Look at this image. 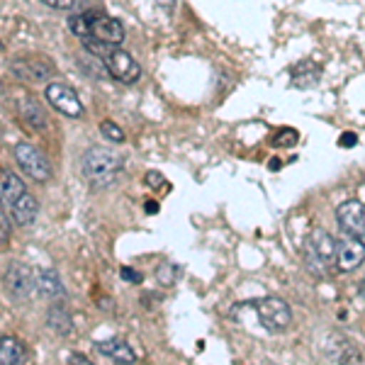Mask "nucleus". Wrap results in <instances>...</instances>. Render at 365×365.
Returning <instances> with one entry per match:
<instances>
[{
  "label": "nucleus",
  "mask_w": 365,
  "mask_h": 365,
  "mask_svg": "<svg viewBox=\"0 0 365 365\" xmlns=\"http://www.w3.org/2000/svg\"><path fill=\"white\" fill-rule=\"evenodd\" d=\"M361 295H363V297H365V280H363V282H361Z\"/></svg>",
  "instance_id": "obj_29"
},
{
  "label": "nucleus",
  "mask_w": 365,
  "mask_h": 365,
  "mask_svg": "<svg viewBox=\"0 0 365 365\" xmlns=\"http://www.w3.org/2000/svg\"><path fill=\"white\" fill-rule=\"evenodd\" d=\"M122 278L132 280V282H141V280H144V278H141V273H137V270H129V268H122Z\"/></svg>",
  "instance_id": "obj_26"
},
{
  "label": "nucleus",
  "mask_w": 365,
  "mask_h": 365,
  "mask_svg": "<svg viewBox=\"0 0 365 365\" xmlns=\"http://www.w3.org/2000/svg\"><path fill=\"white\" fill-rule=\"evenodd\" d=\"M96 351L100 353V356L105 358H113L115 363H134L137 361V356H134L132 346L125 344V341L120 339H110V341H98L96 344Z\"/></svg>",
  "instance_id": "obj_16"
},
{
  "label": "nucleus",
  "mask_w": 365,
  "mask_h": 365,
  "mask_svg": "<svg viewBox=\"0 0 365 365\" xmlns=\"http://www.w3.org/2000/svg\"><path fill=\"white\" fill-rule=\"evenodd\" d=\"M158 282H161V285H173L175 282V275H178V268L175 266H170V263H163L161 268H158Z\"/></svg>",
  "instance_id": "obj_21"
},
{
  "label": "nucleus",
  "mask_w": 365,
  "mask_h": 365,
  "mask_svg": "<svg viewBox=\"0 0 365 365\" xmlns=\"http://www.w3.org/2000/svg\"><path fill=\"white\" fill-rule=\"evenodd\" d=\"M100 132H103L105 139L113 141V144H122V141H125V132H122V129L110 120H105L103 125H100Z\"/></svg>",
  "instance_id": "obj_20"
},
{
  "label": "nucleus",
  "mask_w": 365,
  "mask_h": 365,
  "mask_svg": "<svg viewBox=\"0 0 365 365\" xmlns=\"http://www.w3.org/2000/svg\"><path fill=\"white\" fill-rule=\"evenodd\" d=\"M46 8H56V10H73L78 8L81 0H42Z\"/></svg>",
  "instance_id": "obj_23"
},
{
  "label": "nucleus",
  "mask_w": 365,
  "mask_h": 365,
  "mask_svg": "<svg viewBox=\"0 0 365 365\" xmlns=\"http://www.w3.org/2000/svg\"><path fill=\"white\" fill-rule=\"evenodd\" d=\"M10 237H13V220H10L8 212L0 205V251H8Z\"/></svg>",
  "instance_id": "obj_19"
},
{
  "label": "nucleus",
  "mask_w": 365,
  "mask_h": 365,
  "mask_svg": "<svg viewBox=\"0 0 365 365\" xmlns=\"http://www.w3.org/2000/svg\"><path fill=\"white\" fill-rule=\"evenodd\" d=\"M253 312H256L258 322H261V327L266 329L270 334H282L290 329L292 324V312L287 307L285 299L280 297H263V299H256V302H251Z\"/></svg>",
  "instance_id": "obj_4"
},
{
  "label": "nucleus",
  "mask_w": 365,
  "mask_h": 365,
  "mask_svg": "<svg viewBox=\"0 0 365 365\" xmlns=\"http://www.w3.org/2000/svg\"><path fill=\"white\" fill-rule=\"evenodd\" d=\"M3 285L13 302H25L34 292V270L25 263H10L3 275Z\"/></svg>",
  "instance_id": "obj_6"
},
{
  "label": "nucleus",
  "mask_w": 365,
  "mask_h": 365,
  "mask_svg": "<svg viewBox=\"0 0 365 365\" xmlns=\"http://www.w3.org/2000/svg\"><path fill=\"white\" fill-rule=\"evenodd\" d=\"M297 139H299V134L295 129H280L278 137H275V146H282V144L292 146V144H297Z\"/></svg>",
  "instance_id": "obj_22"
},
{
  "label": "nucleus",
  "mask_w": 365,
  "mask_h": 365,
  "mask_svg": "<svg viewBox=\"0 0 365 365\" xmlns=\"http://www.w3.org/2000/svg\"><path fill=\"white\" fill-rule=\"evenodd\" d=\"M27 361V349L20 339L3 336L0 339V365H20Z\"/></svg>",
  "instance_id": "obj_18"
},
{
  "label": "nucleus",
  "mask_w": 365,
  "mask_h": 365,
  "mask_svg": "<svg viewBox=\"0 0 365 365\" xmlns=\"http://www.w3.org/2000/svg\"><path fill=\"white\" fill-rule=\"evenodd\" d=\"M10 71L27 83H49V78L54 76V63L44 56H20L10 63Z\"/></svg>",
  "instance_id": "obj_7"
},
{
  "label": "nucleus",
  "mask_w": 365,
  "mask_h": 365,
  "mask_svg": "<svg viewBox=\"0 0 365 365\" xmlns=\"http://www.w3.org/2000/svg\"><path fill=\"white\" fill-rule=\"evenodd\" d=\"M17 115H20L22 120H25L27 125L34 127V129H44L46 127L44 110L39 108L37 100H34L32 96H27V93H22L20 100H17Z\"/></svg>",
  "instance_id": "obj_17"
},
{
  "label": "nucleus",
  "mask_w": 365,
  "mask_h": 365,
  "mask_svg": "<svg viewBox=\"0 0 365 365\" xmlns=\"http://www.w3.org/2000/svg\"><path fill=\"white\" fill-rule=\"evenodd\" d=\"M339 144H341V146H356V144H358V137H356L353 132H346V134H341Z\"/></svg>",
  "instance_id": "obj_25"
},
{
  "label": "nucleus",
  "mask_w": 365,
  "mask_h": 365,
  "mask_svg": "<svg viewBox=\"0 0 365 365\" xmlns=\"http://www.w3.org/2000/svg\"><path fill=\"white\" fill-rule=\"evenodd\" d=\"M146 212H149V215H156V212H158V205H156V202H146Z\"/></svg>",
  "instance_id": "obj_27"
},
{
  "label": "nucleus",
  "mask_w": 365,
  "mask_h": 365,
  "mask_svg": "<svg viewBox=\"0 0 365 365\" xmlns=\"http://www.w3.org/2000/svg\"><path fill=\"white\" fill-rule=\"evenodd\" d=\"M365 261V244L361 239L351 237L344 232V237L336 239V266L344 273H351Z\"/></svg>",
  "instance_id": "obj_11"
},
{
  "label": "nucleus",
  "mask_w": 365,
  "mask_h": 365,
  "mask_svg": "<svg viewBox=\"0 0 365 365\" xmlns=\"http://www.w3.org/2000/svg\"><path fill=\"white\" fill-rule=\"evenodd\" d=\"M71 361H78V363H88V358H86V356H81V353H73V356H71Z\"/></svg>",
  "instance_id": "obj_28"
},
{
  "label": "nucleus",
  "mask_w": 365,
  "mask_h": 365,
  "mask_svg": "<svg viewBox=\"0 0 365 365\" xmlns=\"http://www.w3.org/2000/svg\"><path fill=\"white\" fill-rule=\"evenodd\" d=\"M15 161H17V166L22 168V173H25L27 178H32L34 182L51 180L54 168H51L49 158H46L37 146L25 144V141H22V144H15Z\"/></svg>",
  "instance_id": "obj_5"
},
{
  "label": "nucleus",
  "mask_w": 365,
  "mask_h": 365,
  "mask_svg": "<svg viewBox=\"0 0 365 365\" xmlns=\"http://www.w3.org/2000/svg\"><path fill=\"white\" fill-rule=\"evenodd\" d=\"M46 324H49L51 331H56L58 336H68L73 331V317L66 307V299H56L51 302L49 312H46Z\"/></svg>",
  "instance_id": "obj_14"
},
{
  "label": "nucleus",
  "mask_w": 365,
  "mask_h": 365,
  "mask_svg": "<svg viewBox=\"0 0 365 365\" xmlns=\"http://www.w3.org/2000/svg\"><path fill=\"white\" fill-rule=\"evenodd\" d=\"M44 98L56 113H61L66 117H83V103H81L78 96H76L66 83L49 81L44 88Z\"/></svg>",
  "instance_id": "obj_8"
},
{
  "label": "nucleus",
  "mask_w": 365,
  "mask_h": 365,
  "mask_svg": "<svg viewBox=\"0 0 365 365\" xmlns=\"http://www.w3.org/2000/svg\"><path fill=\"white\" fill-rule=\"evenodd\" d=\"M336 220L341 229L365 244V202L361 200H346L336 207Z\"/></svg>",
  "instance_id": "obj_10"
},
{
  "label": "nucleus",
  "mask_w": 365,
  "mask_h": 365,
  "mask_svg": "<svg viewBox=\"0 0 365 365\" xmlns=\"http://www.w3.org/2000/svg\"><path fill=\"white\" fill-rule=\"evenodd\" d=\"M34 290L39 297L56 302V299H66V290H63V282L58 278L54 268H34Z\"/></svg>",
  "instance_id": "obj_12"
},
{
  "label": "nucleus",
  "mask_w": 365,
  "mask_h": 365,
  "mask_svg": "<svg viewBox=\"0 0 365 365\" xmlns=\"http://www.w3.org/2000/svg\"><path fill=\"white\" fill-rule=\"evenodd\" d=\"M88 27H91V37L100 39L105 44H122L125 42V25L115 17L98 13V10H88Z\"/></svg>",
  "instance_id": "obj_9"
},
{
  "label": "nucleus",
  "mask_w": 365,
  "mask_h": 365,
  "mask_svg": "<svg viewBox=\"0 0 365 365\" xmlns=\"http://www.w3.org/2000/svg\"><path fill=\"white\" fill-rule=\"evenodd\" d=\"M81 42H83V46L91 51L93 56H98L100 61H103L105 71H108L115 81L132 86L141 78V66L134 61L132 54H127L125 49H120V44H105V42L93 39V37L81 39Z\"/></svg>",
  "instance_id": "obj_2"
},
{
  "label": "nucleus",
  "mask_w": 365,
  "mask_h": 365,
  "mask_svg": "<svg viewBox=\"0 0 365 365\" xmlns=\"http://www.w3.org/2000/svg\"><path fill=\"white\" fill-rule=\"evenodd\" d=\"M304 266L317 278H327L336 266V239L324 229H312L304 241Z\"/></svg>",
  "instance_id": "obj_3"
},
{
  "label": "nucleus",
  "mask_w": 365,
  "mask_h": 365,
  "mask_svg": "<svg viewBox=\"0 0 365 365\" xmlns=\"http://www.w3.org/2000/svg\"><path fill=\"white\" fill-rule=\"evenodd\" d=\"M5 212H8V217L13 220V225H17V227H32L34 222H37L39 205H37V200H34L32 192L27 190V192H22V195L17 197Z\"/></svg>",
  "instance_id": "obj_13"
},
{
  "label": "nucleus",
  "mask_w": 365,
  "mask_h": 365,
  "mask_svg": "<svg viewBox=\"0 0 365 365\" xmlns=\"http://www.w3.org/2000/svg\"><path fill=\"white\" fill-rule=\"evenodd\" d=\"M22 192H27L25 180H22L20 175H15L13 170H5V173L0 175V205H3V210H8Z\"/></svg>",
  "instance_id": "obj_15"
},
{
  "label": "nucleus",
  "mask_w": 365,
  "mask_h": 365,
  "mask_svg": "<svg viewBox=\"0 0 365 365\" xmlns=\"http://www.w3.org/2000/svg\"><path fill=\"white\" fill-rule=\"evenodd\" d=\"M122 166H125V158H122L120 151L105 149V146H93L81 158L83 178L96 190H105V187L113 185L117 175L122 173Z\"/></svg>",
  "instance_id": "obj_1"
},
{
  "label": "nucleus",
  "mask_w": 365,
  "mask_h": 365,
  "mask_svg": "<svg viewBox=\"0 0 365 365\" xmlns=\"http://www.w3.org/2000/svg\"><path fill=\"white\" fill-rule=\"evenodd\" d=\"M144 180H146V185L158 187V190H163V187H166V178H163L161 173H156V170H151V173H146V175H144Z\"/></svg>",
  "instance_id": "obj_24"
}]
</instances>
